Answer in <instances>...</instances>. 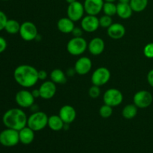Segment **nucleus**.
I'll use <instances>...</instances> for the list:
<instances>
[{
  "instance_id": "25",
  "label": "nucleus",
  "mask_w": 153,
  "mask_h": 153,
  "mask_svg": "<svg viewBox=\"0 0 153 153\" xmlns=\"http://www.w3.org/2000/svg\"><path fill=\"white\" fill-rule=\"evenodd\" d=\"M129 4L133 12L140 13L146 8L148 5V0H130Z\"/></svg>"
},
{
  "instance_id": "41",
  "label": "nucleus",
  "mask_w": 153,
  "mask_h": 153,
  "mask_svg": "<svg viewBox=\"0 0 153 153\" xmlns=\"http://www.w3.org/2000/svg\"><path fill=\"white\" fill-rule=\"evenodd\" d=\"M3 1H8V0H3Z\"/></svg>"
},
{
  "instance_id": "30",
  "label": "nucleus",
  "mask_w": 153,
  "mask_h": 153,
  "mask_svg": "<svg viewBox=\"0 0 153 153\" xmlns=\"http://www.w3.org/2000/svg\"><path fill=\"white\" fill-rule=\"evenodd\" d=\"M88 94L90 97L93 99H97L101 94V90H100V87L97 86V85H94L90 88L89 91H88Z\"/></svg>"
},
{
  "instance_id": "38",
  "label": "nucleus",
  "mask_w": 153,
  "mask_h": 153,
  "mask_svg": "<svg viewBox=\"0 0 153 153\" xmlns=\"http://www.w3.org/2000/svg\"><path fill=\"white\" fill-rule=\"evenodd\" d=\"M119 2L121 3H129L130 0H119Z\"/></svg>"
},
{
  "instance_id": "9",
  "label": "nucleus",
  "mask_w": 153,
  "mask_h": 153,
  "mask_svg": "<svg viewBox=\"0 0 153 153\" xmlns=\"http://www.w3.org/2000/svg\"><path fill=\"white\" fill-rule=\"evenodd\" d=\"M35 98L32 93L27 90H21L18 91L15 96V101L20 108H31L34 104Z\"/></svg>"
},
{
  "instance_id": "16",
  "label": "nucleus",
  "mask_w": 153,
  "mask_h": 153,
  "mask_svg": "<svg viewBox=\"0 0 153 153\" xmlns=\"http://www.w3.org/2000/svg\"><path fill=\"white\" fill-rule=\"evenodd\" d=\"M60 117L62 119L65 124H70L76 120V111L73 106L70 105H65L60 108Z\"/></svg>"
},
{
  "instance_id": "14",
  "label": "nucleus",
  "mask_w": 153,
  "mask_h": 153,
  "mask_svg": "<svg viewBox=\"0 0 153 153\" xmlns=\"http://www.w3.org/2000/svg\"><path fill=\"white\" fill-rule=\"evenodd\" d=\"M56 84L52 81H46L39 88L40 97L43 100H50L56 94Z\"/></svg>"
},
{
  "instance_id": "2",
  "label": "nucleus",
  "mask_w": 153,
  "mask_h": 153,
  "mask_svg": "<svg viewBox=\"0 0 153 153\" xmlns=\"http://www.w3.org/2000/svg\"><path fill=\"white\" fill-rule=\"evenodd\" d=\"M28 117L20 108H10L2 117L3 124L7 128L19 131L27 126Z\"/></svg>"
},
{
  "instance_id": "20",
  "label": "nucleus",
  "mask_w": 153,
  "mask_h": 153,
  "mask_svg": "<svg viewBox=\"0 0 153 153\" xmlns=\"http://www.w3.org/2000/svg\"><path fill=\"white\" fill-rule=\"evenodd\" d=\"M57 28L61 33L70 34L75 28V24L69 17H62L57 22Z\"/></svg>"
},
{
  "instance_id": "21",
  "label": "nucleus",
  "mask_w": 153,
  "mask_h": 153,
  "mask_svg": "<svg viewBox=\"0 0 153 153\" xmlns=\"http://www.w3.org/2000/svg\"><path fill=\"white\" fill-rule=\"evenodd\" d=\"M132 13L133 10L129 3L119 2L117 4V14L121 19H129L132 15Z\"/></svg>"
},
{
  "instance_id": "29",
  "label": "nucleus",
  "mask_w": 153,
  "mask_h": 153,
  "mask_svg": "<svg viewBox=\"0 0 153 153\" xmlns=\"http://www.w3.org/2000/svg\"><path fill=\"white\" fill-rule=\"evenodd\" d=\"M99 21H100V26L105 28H109L113 24V19L111 16L105 14L99 18Z\"/></svg>"
},
{
  "instance_id": "7",
  "label": "nucleus",
  "mask_w": 153,
  "mask_h": 153,
  "mask_svg": "<svg viewBox=\"0 0 153 153\" xmlns=\"http://www.w3.org/2000/svg\"><path fill=\"white\" fill-rule=\"evenodd\" d=\"M123 95L122 92L117 88H110L105 92L103 95L104 104L111 107H117L123 102Z\"/></svg>"
},
{
  "instance_id": "18",
  "label": "nucleus",
  "mask_w": 153,
  "mask_h": 153,
  "mask_svg": "<svg viewBox=\"0 0 153 153\" xmlns=\"http://www.w3.org/2000/svg\"><path fill=\"white\" fill-rule=\"evenodd\" d=\"M107 32L111 38L114 40H119L125 36L126 28L123 24L113 22V24L107 28Z\"/></svg>"
},
{
  "instance_id": "3",
  "label": "nucleus",
  "mask_w": 153,
  "mask_h": 153,
  "mask_svg": "<svg viewBox=\"0 0 153 153\" xmlns=\"http://www.w3.org/2000/svg\"><path fill=\"white\" fill-rule=\"evenodd\" d=\"M48 119L49 117L45 112L37 111L28 117L27 126L34 131H41L48 126Z\"/></svg>"
},
{
  "instance_id": "10",
  "label": "nucleus",
  "mask_w": 153,
  "mask_h": 153,
  "mask_svg": "<svg viewBox=\"0 0 153 153\" xmlns=\"http://www.w3.org/2000/svg\"><path fill=\"white\" fill-rule=\"evenodd\" d=\"M152 95L147 91H137L133 97L134 104L138 108H146L149 107L152 104Z\"/></svg>"
},
{
  "instance_id": "15",
  "label": "nucleus",
  "mask_w": 153,
  "mask_h": 153,
  "mask_svg": "<svg viewBox=\"0 0 153 153\" xmlns=\"http://www.w3.org/2000/svg\"><path fill=\"white\" fill-rule=\"evenodd\" d=\"M92 68V61L88 57H81L76 61L74 69L77 74L84 76L91 71Z\"/></svg>"
},
{
  "instance_id": "23",
  "label": "nucleus",
  "mask_w": 153,
  "mask_h": 153,
  "mask_svg": "<svg viewBox=\"0 0 153 153\" xmlns=\"http://www.w3.org/2000/svg\"><path fill=\"white\" fill-rule=\"evenodd\" d=\"M51 81L55 84L64 85L67 82V76L61 69H55L50 73Z\"/></svg>"
},
{
  "instance_id": "32",
  "label": "nucleus",
  "mask_w": 153,
  "mask_h": 153,
  "mask_svg": "<svg viewBox=\"0 0 153 153\" xmlns=\"http://www.w3.org/2000/svg\"><path fill=\"white\" fill-rule=\"evenodd\" d=\"M7 21V17L5 13L3 11L0 10V31L4 29L6 22Z\"/></svg>"
},
{
  "instance_id": "36",
  "label": "nucleus",
  "mask_w": 153,
  "mask_h": 153,
  "mask_svg": "<svg viewBox=\"0 0 153 153\" xmlns=\"http://www.w3.org/2000/svg\"><path fill=\"white\" fill-rule=\"evenodd\" d=\"M147 82L149 85H150L152 88H153V69L149 70V72L147 74Z\"/></svg>"
},
{
  "instance_id": "1",
  "label": "nucleus",
  "mask_w": 153,
  "mask_h": 153,
  "mask_svg": "<svg viewBox=\"0 0 153 153\" xmlns=\"http://www.w3.org/2000/svg\"><path fill=\"white\" fill-rule=\"evenodd\" d=\"M13 78L21 87L31 88L38 82V70L28 64H22L16 67L13 72Z\"/></svg>"
},
{
  "instance_id": "5",
  "label": "nucleus",
  "mask_w": 153,
  "mask_h": 153,
  "mask_svg": "<svg viewBox=\"0 0 153 153\" xmlns=\"http://www.w3.org/2000/svg\"><path fill=\"white\" fill-rule=\"evenodd\" d=\"M19 142V131L7 128L0 132V143L6 147H12Z\"/></svg>"
},
{
  "instance_id": "13",
  "label": "nucleus",
  "mask_w": 153,
  "mask_h": 153,
  "mask_svg": "<svg viewBox=\"0 0 153 153\" xmlns=\"http://www.w3.org/2000/svg\"><path fill=\"white\" fill-rule=\"evenodd\" d=\"M104 3V0H85L83 4L85 13L97 16L102 10Z\"/></svg>"
},
{
  "instance_id": "40",
  "label": "nucleus",
  "mask_w": 153,
  "mask_h": 153,
  "mask_svg": "<svg viewBox=\"0 0 153 153\" xmlns=\"http://www.w3.org/2000/svg\"><path fill=\"white\" fill-rule=\"evenodd\" d=\"M105 1H110V2H114V1H115L116 0H104Z\"/></svg>"
},
{
  "instance_id": "35",
  "label": "nucleus",
  "mask_w": 153,
  "mask_h": 153,
  "mask_svg": "<svg viewBox=\"0 0 153 153\" xmlns=\"http://www.w3.org/2000/svg\"><path fill=\"white\" fill-rule=\"evenodd\" d=\"M48 76V73L46 70H39L38 71V78L39 80H46Z\"/></svg>"
},
{
  "instance_id": "24",
  "label": "nucleus",
  "mask_w": 153,
  "mask_h": 153,
  "mask_svg": "<svg viewBox=\"0 0 153 153\" xmlns=\"http://www.w3.org/2000/svg\"><path fill=\"white\" fill-rule=\"evenodd\" d=\"M137 108H138L134 104L126 105L123 108L122 116L126 120H131L136 117L137 114Z\"/></svg>"
},
{
  "instance_id": "11",
  "label": "nucleus",
  "mask_w": 153,
  "mask_h": 153,
  "mask_svg": "<svg viewBox=\"0 0 153 153\" xmlns=\"http://www.w3.org/2000/svg\"><path fill=\"white\" fill-rule=\"evenodd\" d=\"M85 7L84 4L79 1L69 4L67 7V17L70 18L73 22H77L84 17L85 13Z\"/></svg>"
},
{
  "instance_id": "4",
  "label": "nucleus",
  "mask_w": 153,
  "mask_h": 153,
  "mask_svg": "<svg viewBox=\"0 0 153 153\" xmlns=\"http://www.w3.org/2000/svg\"><path fill=\"white\" fill-rule=\"evenodd\" d=\"M88 43L82 37H73L70 39L67 44V50L70 55L73 56H79L82 55L88 49Z\"/></svg>"
},
{
  "instance_id": "19",
  "label": "nucleus",
  "mask_w": 153,
  "mask_h": 153,
  "mask_svg": "<svg viewBox=\"0 0 153 153\" xmlns=\"http://www.w3.org/2000/svg\"><path fill=\"white\" fill-rule=\"evenodd\" d=\"M34 132L35 131L34 130L27 126L24 127L19 131V142L24 145H28L31 143L34 140Z\"/></svg>"
},
{
  "instance_id": "17",
  "label": "nucleus",
  "mask_w": 153,
  "mask_h": 153,
  "mask_svg": "<svg viewBox=\"0 0 153 153\" xmlns=\"http://www.w3.org/2000/svg\"><path fill=\"white\" fill-rule=\"evenodd\" d=\"M105 42L100 37H94L89 42L88 49L90 53L93 55H100L105 50Z\"/></svg>"
},
{
  "instance_id": "31",
  "label": "nucleus",
  "mask_w": 153,
  "mask_h": 153,
  "mask_svg": "<svg viewBox=\"0 0 153 153\" xmlns=\"http://www.w3.org/2000/svg\"><path fill=\"white\" fill-rule=\"evenodd\" d=\"M143 55L147 58H153V43H149L143 48Z\"/></svg>"
},
{
  "instance_id": "6",
  "label": "nucleus",
  "mask_w": 153,
  "mask_h": 153,
  "mask_svg": "<svg viewBox=\"0 0 153 153\" xmlns=\"http://www.w3.org/2000/svg\"><path fill=\"white\" fill-rule=\"evenodd\" d=\"M19 35L25 41H31L37 38L38 35L37 28L35 24L30 21H25L20 25Z\"/></svg>"
},
{
  "instance_id": "12",
  "label": "nucleus",
  "mask_w": 153,
  "mask_h": 153,
  "mask_svg": "<svg viewBox=\"0 0 153 153\" xmlns=\"http://www.w3.org/2000/svg\"><path fill=\"white\" fill-rule=\"evenodd\" d=\"M81 27L84 31L92 33L97 31L100 27V21L97 16L87 15L81 20Z\"/></svg>"
},
{
  "instance_id": "27",
  "label": "nucleus",
  "mask_w": 153,
  "mask_h": 153,
  "mask_svg": "<svg viewBox=\"0 0 153 153\" xmlns=\"http://www.w3.org/2000/svg\"><path fill=\"white\" fill-rule=\"evenodd\" d=\"M102 10L105 15L110 16H114L115 14H117V4L110 1H105Z\"/></svg>"
},
{
  "instance_id": "33",
  "label": "nucleus",
  "mask_w": 153,
  "mask_h": 153,
  "mask_svg": "<svg viewBox=\"0 0 153 153\" xmlns=\"http://www.w3.org/2000/svg\"><path fill=\"white\" fill-rule=\"evenodd\" d=\"M83 29L82 28V27H76L73 28V31H72V34H73V37H82V34H83Z\"/></svg>"
},
{
  "instance_id": "26",
  "label": "nucleus",
  "mask_w": 153,
  "mask_h": 153,
  "mask_svg": "<svg viewBox=\"0 0 153 153\" xmlns=\"http://www.w3.org/2000/svg\"><path fill=\"white\" fill-rule=\"evenodd\" d=\"M20 24L19 22L15 19H7L6 22L4 30L7 31L8 34H15L19 33V29H20Z\"/></svg>"
},
{
  "instance_id": "39",
  "label": "nucleus",
  "mask_w": 153,
  "mask_h": 153,
  "mask_svg": "<svg viewBox=\"0 0 153 153\" xmlns=\"http://www.w3.org/2000/svg\"><path fill=\"white\" fill-rule=\"evenodd\" d=\"M77 0H66V1H67L68 4H71V3H73L75 2V1H76Z\"/></svg>"
},
{
  "instance_id": "34",
  "label": "nucleus",
  "mask_w": 153,
  "mask_h": 153,
  "mask_svg": "<svg viewBox=\"0 0 153 153\" xmlns=\"http://www.w3.org/2000/svg\"><path fill=\"white\" fill-rule=\"evenodd\" d=\"M7 48V42L6 40L2 37H0V54L4 52Z\"/></svg>"
},
{
  "instance_id": "8",
  "label": "nucleus",
  "mask_w": 153,
  "mask_h": 153,
  "mask_svg": "<svg viewBox=\"0 0 153 153\" xmlns=\"http://www.w3.org/2000/svg\"><path fill=\"white\" fill-rule=\"evenodd\" d=\"M111 79V72L108 68L101 67L97 68L91 76V82L94 85L103 86L109 82Z\"/></svg>"
},
{
  "instance_id": "37",
  "label": "nucleus",
  "mask_w": 153,
  "mask_h": 153,
  "mask_svg": "<svg viewBox=\"0 0 153 153\" xmlns=\"http://www.w3.org/2000/svg\"><path fill=\"white\" fill-rule=\"evenodd\" d=\"M32 94L33 96H34V98H38V97H40V91H39V89H37V90H34V91H32Z\"/></svg>"
},
{
  "instance_id": "28",
  "label": "nucleus",
  "mask_w": 153,
  "mask_h": 153,
  "mask_svg": "<svg viewBox=\"0 0 153 153\" xmlns=\"http://www.w3.org/2000/svg\"><path fill=\"white\" fill-rule=\"evenodd\" d=\"M100 115L104 119H107L109 118L113 114V107L108 105L104 104L100 107V111H99Z\"/></svg>"
},
{
  "instance_id": "22",
  "label": "nucleus",
  "mask_w": 153,
  "mask_h": 153,
  "mask_svg": "<svg viewBox=\"0 0 153 153\" xmlns=\"http://www.w3.org/2000/svg\"><path fill=\"white\" fill-rule=\"evenodd\" d=\"M65 123L59 115H52L48 119V126L54 131H59L64 128Z\"/></svg>"
}]
</instances>
